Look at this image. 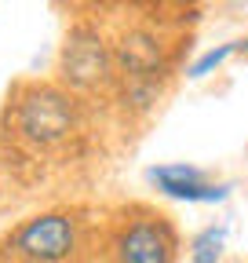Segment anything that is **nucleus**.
I'll list each match as a JSON object with an SVG mask.
<instances>
[{"mask_svg": "<svg viewBox=\"0 0 248 263\" xmlns=\"http://www.w3.org/2000/svg\"><path fill=\"white\" fill-rule=\"evenodd\" d=\"M113 263H175V230L153 209H132L113 230Z\"/></svg>", "mask_w": 248, "mask_h": 263, "instance_id": "obj_2", "label": "nucleus"}, {"mask_svg": "<svg viewBox=\"0 0 248 263\" xmlns=\"http://www.w3.org/2000/svg\"><path fill=\"white\" fill-rule=\"evenodd\" d=\"M73 128H77L73 99L55 88H33L15 106V132L29 146H55L70 139Z\"/></svg>", "mask_w": 248, "mask_h": 263, "instance_id": "obj_3", "label": "nucleus"}, {"mask_svg": "<svg viewBox=\"0 0 248 263\" xmlns=\"http://www.w3.org/2000/svg\"><path fill=\"white\" fill-rule=\"evenodd\" d=\"M117 77L124 81V95L139 106H150L153 91H157V77L164 70L161 59V41L150 29H128L124 41L117 44Z\"/></svg>", "mask_w": 248, "mask_h": 263, "instance_id": "obj_4", "label": "nucleus"}, {"mask_svg": "<svg viewBox=\"0 0 248 263\" xmlns=\"http://www.w3.org/2000/svg\"><path fill=\"white\" fill-rule=\"evenodd\" d=\"M80 230L73 212H44L8 234V252L18 263H66L77 252Z\"/></svg>", "mask_w": 248, "mask_h": 263, "instance_id": "obj_1", "label": "nucleus"}, {"mask_svg": "<svg viewBox=\"0 0 248 263\" xmlns=\"http://www.w3.org/2000/svg\"><path fill=\"white\" fill-rule=\"evenodd\" d=\"M226 249V227H204L190 241V263H219Z\"/></svg>", "mask_w": 248, "mask_h": 263, "instance_id": "obj_7", "label": "nucleus"}, {"mask_svg": "<svg viewBox=\"0 0 248 263\" xmlns=\"http://www.w3.org/2000/svg\"><path fill=\"white\" fill-rule=\"evenodd\" d=\"M237 44L241 41H230V44H219V48H208L201 59H194L190 62V70H186V77H190V81H201V77H208V73H215V70H219V66L237 51Z\"/></svg>", "mask_w": 248, "mask_h": 263, "instance_id": "obj_8", "label": "nucleus"}, {"mask_svg": "<svg viewBox=\"0 0 248 263\" xmlns=\"http://www.w3.org/2000/svg\"><path fill=\"white\" fill-rule=\"evenodd\" d=\"M146 179L157 186L161 194L175 197V201H190V205H212V201H223L230 194L226 183H212L204 176V168L197 164H186V161H172V164H157L150 168Z\"/></svg>", "mask_w": 248, "mask_h": 263, "instance_id": "obj_6", "label": "nucleus"}, {"mask_svg": "<svg viewBox=\"0 0 248 263\" xmlns=\"http://www.w3.org/2000/svg\"><path fill=\"white\" fill-rule=\"evenodd\" d=\"M110 51L91 26H77L62 48V77L73 88H99L110 77Z\"/></svg>", "mask_w": 248, "mask_h": 263, "instance_id": "obj_5", "label": "nucleus"}]
</instances>
